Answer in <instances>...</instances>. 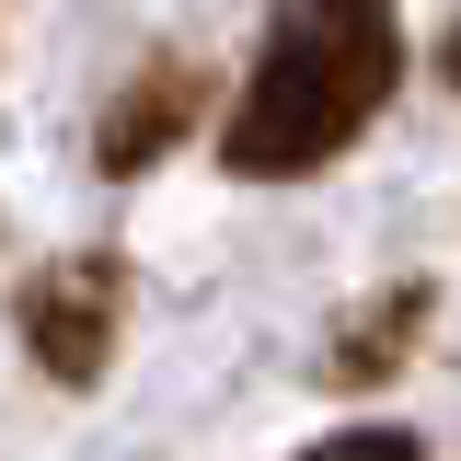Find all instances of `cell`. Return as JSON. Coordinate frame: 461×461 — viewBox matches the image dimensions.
<instances>
[{
	"label": "cell",
	"mask_w": 461,
	"mask_h": 461,
	"mask_svg": "<svg viewBox=\"0 0 461 461\" xmlns=\"http://www.w3.org/2000/svg\"><path fill=\"white\" fill-rule=\"evenodd\" d=\"M403 81V23L393 0H288L266 23V47L230 93L220 162L242 185H288V173H323L335 150H357V127L393 104Z\"/></svg>",
	"instance_id": "obj_1"
},
{
	"label": "cell",
	"mask_w": 461,
	"mask_h": 461,
	"mask_svg": "<svg viewBox=\"0 0 461 461\" xmlns=\"http://www.w3.org/2000/svg\"><path fill=\"white\" fill-rule=\"evenodd\" d=\"M12 323L35 346V369L81 393V381H104L115 335H127V266H115V254H58L47 277L12 300Z\"/></svg>",
	"instance_id": "obj_2"
},
{
	"label": "cell",
	"mask_w": 461,
	"mask_h": 461,
	"mask_svg": "<svg viewBox=\"0 0 461 461\" xmlns=\"http://www.w3.org/2000/svg\"><path fill=\"white\" fill-rule=\"evenodd\" d=\"M196 104H208V69H196V58H150V69H139V81L104 104V139H93V162H104V173H150L173 139L196 127Z\"/></svg>",
	"instance_id": "obj_3"
},
{
	"label": "cell",
	"mask_w": 461,
	"mask_h": 461,
	"mask_svg": "<svg viewBox=\"0 0 461 461\" xmlns=\"http://www.w3.org/2000/svg\"><path fill=\"white\" fill-rule=\"evenodd\" d=\"M415 323H427V288H393V312H357L335 346V381H369V369H393L403 346H415Z\"/></svg>",
	"instance_id": "obj_4"
},
{
	"label": "cell",
	"mask_w": 461,
	"mask_h": 461,
	"mask_svg": "<svg viewBox=\"0 0 461 461\" xmlns=\"http://www.w3.org/2000/svg\"><path fill=\"white\" fill-rule=\"evenodd\" d=\"M300 461H427L415 427H335V438H312Z\"/></svg>",
	"instance_id": "obj_5"
},
{
	"label": "cell",
	"mask_w": 461,
	"mask_h": 461,
	"mask_svg": "<svg viewBox=\"0 0 461 461\" xmlns=\"http://www.w3.org/2000/svg\"><path fill=\"white\" fill-rule=\"evenodd\" d=\"M438 69H450V93H461V23H450V47H438Z\"/></svg>",
	"instance_id": "obj_6"
}]
</instances>
